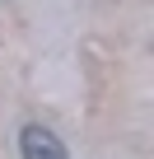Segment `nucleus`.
<instances>
[{"mask_svg":"<svg viewBox=\"0 0 154 159\" xmlns=\"http://www.w3.org/2000/svg\"><path fill=\"white\" fill-rule=\"evenodd\" d=\"M19 150H24V159H70L65 154V145L47 131V126H24V136H19Z\"/></svg>","mask_w":154,"mask_h":159,"instance_id":"f257e3e1","label":"nucleus"}]
</instances>
